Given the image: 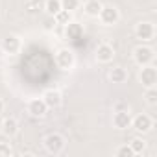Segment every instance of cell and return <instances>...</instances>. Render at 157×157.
Listing matches in <instances>:
<instances>
[{"label": "cell", "instance_id": "d4e9b609", "mask_svg": "<svg viewBox=\"0 0 157 157\" xmlns=\"http://www.w3.org/2000/svg\"><path fill=\"white\" fill-rule=\"evenodd\" d=\"M2 111H4V102L0 100V113H2Z\"/></svg>", "mask_w": 157, "mask_h": 157}, {"label": "cell", "instance_id": "e0dca14e", "mask_svg": "<svg viewBox=\"0 0 157 157\" xmlns=\"http://www.w3.org/2000/svg\"><path fill=\"white\" fill-rule=\"evenodd\" d=\"M59 10H63V8H61V0H46V2H44V11H46L50 17H54Z\"/></svg>", "mask_w": 157, "mask_h": 157}, {"label": "cell", "instance_id": "9a60e30c", "mask_svg": "<svg viewBox=\"0 0 157 157\" xmlns=\"http://www.w3.org/2000/svg\"><path fill=\"white\" fill-rule=\"evenodd\" d=\"M102 6H104V4L100 2V0H87V2L83 4V11H85V15H89V17H98Z\"/></svg>", "mask_w": 157, "mask_h": 157}, {"label": "cell", "instance_id": "ac0fdd59", "mask_svg": "<svg viewBox=\"0 0 157 157\" xmlns=\"http://www.w3.org/2000/svg\"><path fill=\"white\" fill-rule=\"evenodd\" d=\"M54 22H56V24H61V26L68 24V22H70V11H67V10H59V11L54 15Z\"/></svg>", "mask_w": 157, "mask_h": 157}, {"label": "cell", "instance_id": "52a82bcc", "mask_svg": "<svg viewBox=\"0 0 157 157\" xmlns=\"http://www.w3.org/2000/svg\"><path fill=\"white\" fill-rule=\"evenodd\" d=\"M115 54H117V52H115V48H113L109 43H102V44H98V46H96V52H94L98 63H111L113 57H115Z\"/></svg>", "mask_w": 157, "mask_h": 157}, {"label": "cell", "instance_id": "ffe728a7", "mask_svg": "<svg viewBox=\"0 0 157 157\" xmlns=\"http://www.w3.org/2000/svg\"><path fill=\"white\" fill-rule=\"evenodd\" d=\"M115 155H117V157H133L135 153H133V150L129 148V144H122V146H118V148L115 150Z\"/></svg>", "mask_w": 157, "mask_h": 157}, {"label": "cell", "instance_id": "7c38bea8", "mask_svg": "<svg viewBox=\"0 0 157 157\" xmlns=\"http://www.w3.org/2000/svg\"><path fill=\"white\" fill-rule=\"evenodd\" d=\"M43 102L46 104V107H48V109H56V107H59V105H61L63 96H61V93H59V91L50 89V91H46V93L43 94Z\"/></svg>", "mask_w": 157, "mask_h": 157}, {"label": "cell", "instance_id": "cb8c5ba5", "mask_svg": "<svg viewBox=\"0 0 157 157\" xmlns=\"http://www.w3.org/2000/svg\"><path fill=\"white\" fill-rule=\"evenodd\" d=\"M39 8H41V4L37 2V0H32V2H28V6H26V10H28L30 13H35Z\"/></svg>", "mask_w": 157, "mask_h": 157}, {"label": "cell", "instance_id": "d6986e66", "mask_svg": "<svg viewBox=\"0 0 157 157\" xmlns=\"http://www.w3.org/2000/svg\"><path fill=\"white\" fill-rule=\"evenodd\" d=\"M129 148L133 150V153H135V155H139V153H142V151L146 150V142H144L140 137H135V139H131Z\"/></svg>", "mask_w": 157, "mask_h": 157}, {"label": "cell", "instance_id": "9c48e42d", "mask_svg": "<svg viewBox=\"0 0 157 157\" xmlns=\"http://www.w3.org/2000/svg\"><path fill=\"white\" fill-rule=\"evenodd\" d=\"M26 109H28V113H30L32 117H35V118H43V117L46 115V111H48V107H46V104L43 102V98H33V100H30Z\"/></svg>", "mask_w": 157, "mask_h": 157}, {"label": "cell", "instance_id": "5bb4252c", "mask_svg": "<svg viewBox=\"0 0 157 157\" xmlns=\"http://www.w3.org/2000/svg\"><path fill=\"white\" fill-rule=\"evenodd\" d=\"M2 50L6 52V54H17L19 50H21V39L17 37V35H8L6 39H2Z\"/></svg>", "mask_w": 157, "mask_h": 157}, {"label": "cell", "instance_id": "5b68a950", "mask_svg": "<svg viewBox=\"0 0 157 157\" xmlns=\"http://www.w3.org/2000/svg\"><path fill=\"white\" fill-rule=\"evenodd\" d=\"M139 82H140L142 87H146V89L155 87V85H157V70H155L151 65H144L142 70L139 72Z\"/></svg>", "mask_w": 157, "mask_h": 157}, {"label": "cell", "instance_id": "44dd1931", "mask_svg": "<svg viewBox=\"0 0 157 157\" xmlns=\"http://www.w3.org/2000/svg\"><path fill=\"white\" fill-rule=\"evenodd\" d=\"M80 4H82L80 0H61V8L67 10V11H70V13L80 8Z\"/></svg>", "mask_w": 157, "mask_h": 157}, {"label": "cell", "instance_id": "4fadbf2b", "mask_svg": "<svg viewBox=\"0 0 157 157\" xmlns=\"http://www.w3.org/2000/svg\"><path fill=\"white\" fill-rule=\"evenodd\" d=\"M17 131H19V122H17V118L8 117V118L2 120V129H0V133H2V135H6L8 139H11V137L17 135Z\"/></svg>", "mask_w": 157, "mask_h": 157}, {"label": "cell", "instance_id": "8fae6325", "mask_svg": "<svg viewBox=\"0 0 157 157\" xmlns=\"http://www.w3.org/2000/svg\"><path fill=\"white\" fill-rule=\"evenodd\" d=\"M65 37L70 41H78L83 37V26L76 21H70L68 24H65Z\"/></svg>", "mask_w": 157, "mask_h": 157}, {"label": "cell", "instance_id": "2e32d148", "mask_svg": "<svg viewBox=\"0 0 157 157\" xmlns=\"http://www.w3.org/2000/svg\"><path fill=\"white\" fill-rule=\"evenodd\" d=\"M109 80H111L113 83H124V82L128 80V72H126V68H122V67L111 68V72H109Z\"/></svg>", "mask_w": 157, "mask_h": 157}, {"label": "cell", "instance_id": "3957f363", "mask_svg": "<svg viewBox=\"0 0 157 157\" xmlns=\"http://www.w3.org/2000/svg\"><path fill=\"white\" fill-rule=\"evenodd\" d=\"M98 19H100V22L104 26H113V24L118 22L120 13H118V10L115 6H102V10L98 13Z\"/></svg>", "mask_w": 157, "mask_h": 157}, {"label": "cell", "instance_id": "7a4b0ae2", "mask_svg": "<svg viewBox=\"0 0 157 157\" xmlns=\"http://www.w3.org/2000/svg\"><path fill=\"white\" fill-rule=\"evenodd\" d=\"M76 63V57H74V52L68 50V48H61L56 52V65L61 68V70H70Z\"/></svg>", "mask_w": 157, "mask_h": 157}, {"label": "cell", "instance_id": "8992f818", "mask_svg": "<svg viewBox=\"0 0 157 157\" xmlns=\"http://www.w3.org/2000/svg\"><path fill=\"white\" fill-rule=\"evenodd\" d=\"M151 126H153V120H151V117L150 115H144V113H140V115H137V117H131V128L137 131V133H148L150 129H151Z\"/></svg>", "mask_w": 157, "mask_h": 157}, {"label": "cell", "instance_id": "ba28073f", "mask_svg": "<svg viewBox=\"0 0 157 157\" xmlns=\"http://www.w3.org/2000/svg\"><path fill=\"white\" fill-rule=\"evenodd\" d=\"M113 126L117 129H128V128H131L129 109H117L115 115H113Z\"/></svg>", "mask_w": 157, "mask_h": 157}, {"label": "cell", "instance_id": "603a6c76", "mask_svg": "<svg viewBox=\"0 0 157 157\" xmlns=\"http://www.w3.org/2000/svg\"><path fill=\"white\" fill-rule=\"evenodd\" d=\"M11 153H13V150H11V146H10V144L0 142V157H10Z\"/></svg>", "mask_w": 157, "mask_h": 157}, {"label": "cell", "instance_id": "484cf974", "mask_svg": "<svg viewBox=\"0 0 157 157\" xmlns=\"http://www.w3.org/2000/svg\"><path fill=\"white\" fill-rule=\"evenodd\" d=\"M0 129H2V117H0Z\"/></svg>", "mask_w": 157, "mask_h": 157}, {"label": "cell", "instance_id": "7402d4cb", "mask_svg": "<svg viewBox=\"0 0 157 157\" xmlns=\"http://www.w3.org/2000/svg\"><path fill=\"white\" fill-rule=\"evenodd\" d=\"M146 102H148L150 105H155V104H157V91H155V87L146 89Z\"/></svg>", "mask_w": 157, "mask_h": 157}, {"label": "cell", "instance_id": "277c9868", "mask_svg": "<svg viewBox=\"0 0 157 157\" xmlns=\"http://www.w3.org/2000/svg\"><path fill=\"white\" fill-rule=\"evenodd\" d=\"M153 57H155V54H153V50H151L150 46L140 44V46H137V48L133 50V59H135V63H137L139 67L150 65V63L153 61Z\"/></svg>", "mask_w": 157, "mask_h": 157}, {"label": "cell", "instance_id": "30bf717a", "mask_svg": "<svg viewBox=\"0 0 157 157\" xmlns=\"http://www.w3.org/2000/svg\"><path fill=\"white\" fill-rule=\"evenodd\" d=\"M135 35L140 41H151L153 35H155V28H153L151 22H139L135 26Z\"/></svg>", "mask_w": 157, "mask_h": 157}, {"label": "cell", "instance_id": "6da1fadb", "mask_svg": "<svg viewBox=\"0 0 157 157\" xmlns=\"http://www.w3.org/2000/svg\"><path fill=\"white\" fill-rule=\"evenodd\" d=\"M43 144H44V148H46L48 153L57 155V153H61L65 150V137L59 135V133H50V135L44 137Z\"/></svg>", "mask_w": 157, "mask_h": 157}]
</instances>
